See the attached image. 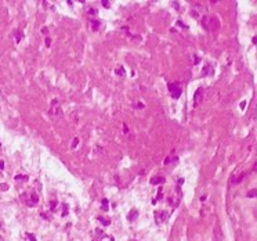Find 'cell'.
Wrapping results in <instances>:
<instances>
[{"label":"cell","mask_w":257,"mask_h":241,"mask_svg":"<svg viewBox=\"0 0 257 241\" xmlns=\"http://www.w3.org/2000/svg\"><path fill=\"white\" fill-rule=\"evenodd\" d=\"M202 93H203V89L202 87H199V89L196 90V93H195V98H194V103H195V105H198L199 103H201V98H202Z\"/></svg>","instance_id":"4"},{"label":"cell","mask_w":257,"mask_h":241,"mask_svg":"<svg viewBox=\"0 0 257 241\" xmlns=\"http://www.w3.org/2000/svg\"><path fill=\"white\" fill-rule=\"evenodd\" d=\"M169 92H170V94L173 96V98H178L180 96H181V93H182V90H181V87L177 85V83H169Z\"/></svg>","instance_id":"1"},{"label":"cell","mask_w":257,"mask_h":241,"mask_svg":"<svg viewBox=\"0 0 257 241\" xmlns=\"http://www.w3.org/2000/svg\"><path fill=\"white\" fill-rule=\"evenodd\" d=\"M0 190H1V191H4V190H8V186H7L6 183H1V184H0Z\"/></svg>","instance_id":"14"},{"label":"cell","mask_w":257,"mask_h":241,"mask_svg":"<svg viewBox=\"0 0 257 241\" xmlns=\"http://www.w3.org/2000/svg\"><path fill=\"white\" fill-rule=\"evenodd\" d=\"M127 218H129V220H130V222H134V220L138 218V211L137 209H132L130 212H129Z\"/></svg>","instance_id":"5"},{"label":"cell","mask_w":257,"mask_h":241,"mask_svg":"<svg viewBox=\"0 0 257 241\" xmlns=\"http://www.w3.org/2000/svg\"><path fill=\"white\" fill-rule=\"evenodd\" d=\"M88 14H90V15H95V14H97V10H94V8H90V10H88Z\"/></svg>","instance_id":"17"},{"label":"cell","mask_w":257,"mask_h":241,"mask_svg":"<svg viewBox=\"0 0 257 241\" xmlns=\"http://www.w3.org/2000/svg\"><path fill=\"white\" fill-rule=\"evenodd\" d=\"M56 207H57V201H51V204H50V208H51V211H54V209H56Z\"/></svg>","instance_id":"16"},{"label":"cell","mask_w":257,"mask_h":241,"mask_svg":"<svg viewBox=\"0 0 257 241\" xmlns=\"http://www.w3.org/2000/svg\"><path fill=\"white\" fill-rule=\"evenodd\" d=\"M138 108H144V104H143V103H138Z\"/></svg>","instance_id":"25"},{"label":"cell","mask_w":257,"mask_h":241,"mask_svg":"<svg viewBox=\"0 0 257 241\" xmlns=\"http://www.w3.org/2000/svg\"><path fill=\"white\" fill-rule=\"evenodd\" d=\"M256 194H257L256 190H252V191H249V193H247V197H249V198H252V197H254Z\"/></svg>","instance_id":"15"},{"label":"cell","mask_w":257,"mask_h":241,"mask_svg":"<svg viewBox=\"0 0 257 241\" xmlns=\"http://www.w3.org/2000/svg\"><path fill=\"white\" fill-rule=\"evenodd\" d=\"M0 144H1V143H0Z\"/></svg>","instance_id":"26"},{"label":"cell","mask_w":257,"mask_h":241,"mask_svg":"<svg viewBox=\"0 0 257 241\" xmlns=\"http://www.w3.org/2000/svg\"><path fill=\"white\" fill-rule=\"evenodd\" d=\"M210 71H212L210 65H206V67H205V70L202 71V74H203V75H209V72H210Z\"/></svg>","instance_id":"12"},{"label":"cell","mask_w":257,"mask_h":241,"mask_svg":"<svg viewBox=\"0 0 257 241\" xmlns=\"http://www.w3.org/2000/svg\"><path fill=\"white\" fill-rule=\"evenodd\" d=\"M4 168V162L3 161H0V169H3Z\"/></svg>","instance_id":"23"},{"label":"cell","mask_w":257,"mask_h":241,"mask_svg":"<svg viewBox=\"0 0 257 241\" xmlns=\"http://www.w3.org/2000/svg\"><path fill=\"white\" fill-rule=\"evenodd\" d=\"M101 208H102L104 211H108V200H107V198H104V200H102V207H101Z\"/></svg>","instance_id":"11"},{"label":"cell","mask_w":257,"mask_h":241,"mask_svg":"<svg viewBox=\"0 0 257 241\" xmlns=\"http://www.w3.org/2000/svg\"><path fill=\"white\" fill-rule=\"evenodd\" d=\"M253 43H254V45H257V36H254V38H253Z\"/></svg>","instance_id":"24"},{"label":"cell","mask_w":257,"mask_h":241,"mask_svg":"<svg viewBox=\"0 0 257 241\" xmlns=\"http://www.w3.org/2000/svg\"><path fill=\"white\" fill-rule=\"evenodd\" d=\"M50 45H51V39H50V38H46V46L49 47Z\"/></svg>","instance_id":"20"},{"label":"cell","mask_w":257,"mask_h":241,"mask_svg":"<svg viewBox=\"0 0 257 241\" xmlns=\"http://www.w3.org/2000/svg\"><path fill=\"white\" fill-rule=\"evenodd\" d=\"M91 28H93V31H97L98 28H100V25H101V22L100 21H97V19H91Z\"/></svg>","instance_id":"7"},{"label":"cell","mask_w":257,"mask_h":241,"mask_svg":"<svg viewBox=\"0 0 257 241\" xmlns=\"http://www.w3.org/2000/svg\"><path fill=\"white\" fill-rule=\"evenodd\" d=\"M39 202V197H38V194H31V198L29 200H26V205L28 207H35L36 204Z\"/></svg>","instance_id":"2"},{"label":"cell","mask_w":257,"mask_h":241,"mask_svg":"<svg viewBox=\"0 0 257 241\" xmlns=\"http://www.w3.org/2000/svg\"><path fill=\"white\" fill-rule=\"evenodd\" d=\"M115 72H116V74H118L119 76H123V75H125V70H123V67H118V68L115 70Z\"/></svg>","instance_id":"9"},{"label":"cell","mask_w":257,"mask_h":241,"mask_svg":"<svg viewBox=\"0 0 257 241\" xmlns=\"http://www.w3.org/2000/svg\"><path fill=\"white\" fill-rule=\"evenodd\" d=\"M14 180L15 182H21V180H28V176L26 175H24V176H21V175H17V176H14Z\"/></svg>","instance_id":"8"},{"label":"cell","mask_w":257,"mask_h":241,"mask_svg":"<svg viewBox=\"0 0 257 241\" xmlns=\"http://www.w3.org/2000/svg\"><path fill=\"white\" fill-rule=\"evenodd\" d=\"M123 132H125V133H127V132H129V127L126 126V125H125V126H123Z\"/></svg>","instance_id":"22"},{"label":"cell","mask_w":257,"mask_h":241,"mask_svg":"<svg viewBox=\"0 0 257 241\" xmlns=\"http://www.w3.org/2000/svg\"><path fill=\"white\" fill-rule=\"evenodd\" d=\"M98 220H100L104 226H109V224H111V222H109L108 219H104V218H98Z\"/></svg>","instance_id":"10"},{"label":"cell","mask_w":257,"mask_h":241,"mask_svg":"<svg viewBox=\"0 0 257 241\" xmlns=\"http://www.w3.org/2000/svg\"><path fill=\"white\" fill-rule=\"evenodd\" d=\"M155 216H156V222H164L166 220V218H167V212H164V211H160V212H156L155 213Z\"/></svg>","instance_id":"3"},{"label":"cell","mask_w":257,"mask_h":241,"mask_svg":"<svg viewBox=\"0 0 257 241\" xmlns=\"http://www.w3.org/2000/svg\"><path fill=\"white\" fill-rule=\"evenodd\" d=\"M26 237H28L31 241H36V237H35L33 234H31V233H26Z\"/></svg>","instance_id":"13"},{"label":"cell","mask_w":257,"mask_h":241,"mask_svg":"<svg viewBox=\"0 0 257 241\" xmlns=\"http://www.w3.org/2000/svg\"><path fill=\"white\" fill-rule=\"evenodd\" d=\"M101 3H102V6H105L107 8H109V1H107V0H102Z\"/></svg>","instance_id":"18"},{"label":"cell","mask_w":257,"mask_h":241,"mask_svg":"<svg viewBox=\"0 0 257 241\" xmlns=\"http://www.w3.org/2000/svg\"><path fill=\"white\" fill-rule=\"evenodd\" d=\"M77 143H79V139L76 137V139H73V143H72V147H76V146H77Z\"/></svg>","instance_id":"19"},{"label":"cell","mask_w":257,"mask_h":241,"mask_svg":"<svg viewBox=\"0 0 257 241\" xmlns=\"http://www.w3.org/2000/svg\"><path fill=\"white\" fill-rule=\"evenodd\" d=\"M164 180L166 179L163 178V176H155V178H152L151 179V184H162V183H164Z\"/></svg>","instance_id":"6"},{"label":"cell","mask_w":257,"mask_h":241,"mask_svg":"<svg viewBox=\"0 0 257 241\" xmlns=\"http://www.w3.org/2000/svg\"><path fill=\"white\" fill-rule=\"evenodd\" d=\"M177 25H180V26H182V28H185V29H187V28H188V26L185 25V24H182L181 21H178V22H177Z\"/></svg>","instance_id":"21"}]
</instances>
